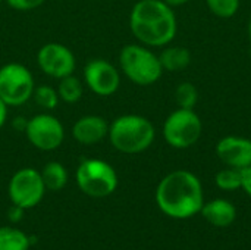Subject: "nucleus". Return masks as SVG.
<instances>
[{
	"instance_id": "6ab92c4d",
	"label": "nucleus",
	"mask_w": 251,
	"mask_h": 250,
	"mask_svg": "<svg viewBox=\"0 0 251 250\" xmlns=\"http://www.w3.org/2000/svg\"><path fill=\"white\" fill-rule=\"evenodd\" d=\"M215 183L221 190L225 192H234L241 189L243 184V177H241V169L238 168H232V167H226L224 169H221L216 177H215Z\"/></svg>"
},
{
	"instance_id": "412c9836",
	"label": "nucleus",
	"mask_w": 251,
	"mask_h": 250,
	"mask_svg": "<svg viewBox=\"0 0 251 250\" xmlns=\"http://www.w3.org/2000/svg\"><path fill=\"white\" fill-rule=\"evenodd\" d=\"M209 10L222 19H229L237 15L241 0H206Z\"/></svg>"
},
{
	"instance_id": "bb28decb",
	"label": "nucleus",
	"mask_w": 251,
	"mask_h": 250,
	"mask_svg": "<svg viewBox=\"0 0 251 250\" xmlns=\"http://www.w3.org/2000/svg\"><path fill=\"white\" fill-rule=\"evenodd\" d=\"M26 119L25 118H21V116H18V118H15V121H13V127L18 130V131H25V128H26Z\"/></svg>"
},
{
	"instance_id": "0eeeda50",
	"label": "nucleus",
	"mask_w": 251,
	"mask_h": 250,
	"mask_svg": "<svg viewBox=\"0 0 251 250\" xmlns=\"http://www.w3.org/2000/svg\"><path fill=\"white\" fill-rule=\"evenodd\" d=\"M34 88V77L26 66L13 62L0 68V99L7 106L26 103L32 97Z\"/></svg>"
},
{
	"instance_id": "423d86ee",
	"label": "nucleus",
	"mask_w": 251,
	"mask_h": 250,
	"mask_svg": "<svg viewBox=\"0 0 251 250\" xmlns=\"http://www.w3.org/2000/svg\"><path fill=\"white\" fill-rule=\"evenodd\" d=\"M203 133V122L194 109L178 108L163 122L162 134L165 141L174 149H188L194 146Z\"/></svg>"
},
{
	"instance_id": "f03ea898",
	"label": "nucleus",
	"mask_w": 251,
	"mask_h": 250,
	"mask_svg": "<svg viewBox=\"0 0 251 250\" xmlns=\"http://www.w3.org/2000/svg\"><path fill=\"white\" fill-rule=\"evenodd\" d=\"M134 37L147 47H165L172 43L178 31L174 7L163 0H138L129 15Z\"/></svg>"
},
{
	"instance_id": "b1692460",
	"label": "nucleus",
	"mask_w": 251,
	"mask_h": 250,
	"mask_svg": "<svg viewBox=\"0 0 251 250\" xmlns=\"http://www.w3.org/2000/svg\"><path fill=\"white\" fill-rule=\"evenodd\" d=\"M241 177H243L241 189L251 197V167L241 169Z\"/></svg>"
},
{
	"instance_id": "4be33fe9",
	"label": "nucleus",
	"mask_w": 251,
	"mask_h": 250,
	"mask_svg": "<svg viewBox=\"0 0 251 250\" xmlns=\"http://www.w3.org/2000/svg\"><path fill=\"white\" fill-rule=\"evenodd\" d=\"M32 97L35 100V103L46 111H53L57 103H59V94L57 90H54L50 85H38L34 88Z\"/></svg>"
},
{
	"instance_id": "ddd939ff",
	"label": "nucleus",
	"mask_w": 251,
	"mask_h": 250,
	"mask_svg": "<svg viewBox=\"0 0 251 250\" xmlns=\"http://www.w3.org/2000/svg\"><path fill=\"white\" fill-rule=\"evenodd\" d=\"M109 134V124L103 116L85 115L81 116L72 127L74 139L84 146L100 143Z\"/></svg>"
},
{
	"instance_id": "4468645a",
	"label": "nucleus",
	"mask_w": 251,
	"mask_h": 250,
	"mask_svg": "<svg viewBox=\"0 0 251 250\" xmlns=\"http://www.w3.org/2000/svg\"><path fill=\"white\" fill-rule=\"evenodd\" d=\"M200 212L204 220L215 227H228L237 218L235 206L225 199H215L204 203Z\"/></svg>"
},
{
	"instance_id": "f3484780",
	"label": "nucleus",
	"mask_w": 251,
	"mask_h": 250,
	"mask_svg": "<svg viewBox=\"0 0 251 250\" xmlns=\"http://www.w3.org/2000/svg\"><path fill=\"white\" fill-rule=\"evenodd\" d=\"M31 246L29 237L12 227H0V250H28Z\"/></svg>"
},
{
	"instance_id": "2eb2a0df",
	"label": "nucleus",
	"mask_w": 251,
	"mask_h": 250,
	"mask_svg": "<svg viewBox=\"0 0 251 250\" xmlns=\"http://www.w3.org/2000/svg\"><path fill=\"white\" fill-rule=\"evenodd\" d=\"M163 71L178 72L185 69L191 63V52L182 46H165L159 55Z\"/></svg>"
},
{
	"instance_id": "6e6552de",
	"label": "nucleus",
	"mask_w": 251,
	"mask_h": 250,
	"mask_svg": "<svg viewBox=\"0 0 251 250\" xmlns=\"http://www.w3.org/2000/svg\"><path fill=\"white\" fill-rule=\"evenodd\" d=\"M46 186L41 174L34 168H22L13 174L9 183V197L13 205L29 209L38 205L44 196Z\"/></svg>"
},
{
	"instance_id": "a878e982",
	"label": "nucleus",
	"mask_w": 251,
	"mask_h": 250,
	"mask_svg": "<svg viewBox=\"0 0 251 250\" xmlns=\"http://www.w3.org/2000/svg\"><path fill=\"white\" fill-rule=\"evenodd\" d=\"M6 118H7V105L0 99V128L4 125Z\"/></svg>"
},
{
	"instance_id": "9d476101",
	"label": "nucleus",
	"mask_w": 251,
	"mask_h": 250,
	"mask_svg": "<svg viewBox=\"0 0 251 250\" xmlns=\"http://www.w3.org/2000/svg\"><path fill=\"white\" fill-rule=\"evenodd\" d=\"M37 62L40 69L56 80L72 75L76 66V60L71 49L60 43H47L37 53Z\"/></svg>"
},
{
	"instance_id": "c85d7f7f",
	"label": "nucleus",
	"mask_w": 251,
	"mask_h": 250,
	"mask_svg": "<svg viewBox=\"0 0 251 250\" xmlns=\"http://www.w3.org/2000/svg\"><path fill=\"white\" fill-rule=\"evenodd\" d=\"M249 37H250V41H251V19H250V24H249Z\"/></svg>"
},
{
	"instance_id": "5701e85b",
	"label": "nucleus",
	"mask_w": 251,
	"mask_h": 250,
	"mask_svg": "<svg viewBox=\"0 0 251 250\" xmlns=\"http://www.w3.org/2000/svg\"><path fill=\"white\" fill-rule=\"evenodd\" d=\"M44 1L46 0H6V3L15 10H32Z\"/></svg>"
},
{
	"instance_id": "c756f323",
	"label": "nucleus",
	"mask_w": 251,
	"mask_h": 250,
	"mask_svg": "<svg viewBox=\"0 0 251 250\" xmlns=\"http://www.w3.org/2000/svg\"><path fill=\"white\" fill-rule=\"evenodd\" d=\"M0 3H1V0H0Z\"/></svg>"
},
{
	"instance_id": "a211bd4d",
	"label": "nucleus",
	"mask_w": 251,
	"mask_h": 250,
	"mask_svg": "<svg viewBox=\"0 0 251 250\" xmlns=\"http://www.w3.org/2000/svg\"><path fill=\"white\" fill-rule=\"evenodd\" d=\"M59 99H62L65 103H76L82 97V83L79 78L72 75H68L65 78H60L59 87H57Z\"/></svg>"
},
{
	"instance_id": "aec40b11",
	"label": "nucleus",
	"mask_w": 251,
	"mask_h": 250,
	"mask_svg": "<svg viewBox=\"0 0 251 250\" xmlns=\"http://www.w3.org/2000/svg\"><path fill=\"white\" fill-rule=\"evenodd\" d=\"M175 102L178 108L194 109L199 102V90L196 88L194 84L184 81L178 84V87L175 88Z\"/></svg>"
},
{
	"instance_id": "1a4fd4ad",
	"label": "nucleus",
	"mask_w": 251,
	"mask_h": 250,
	"mask_svg": "<svg viewBox=\"0 0 251 250\" xmlns=\"http://www.w3.org/2000/svg\"><path fill=\"white\" fill-rule=\"evenodd\" d=\"M25 134L28 141L44 152L57 149L65 139L62 122L50 113H38L28 119Z\"/></svg>"
},
{
	"instance_id": "7ed1b4c3",
	"label": "nucleus",
	"mask_w": 251,
	"mask_h": 250,
	"mask_svg": "<svg viewBox=\"0 0 251 250\" xmlns=\"http://www.w3.org/2000/svg\"><path fill=\"white\" fill-rule=\"evenodd\" d=\"M107 137L118 152L137 155L153 144L156 139V128L146 116L128 113L118 116L109 125Z\"/></svg>"
},
{
	"instance_id": "39448f33",
	"label": "nucleus",
	"mask_w": 251,
	"mask_h": 250,
	"mask_svg": "<svg viewBox=\"0 0 251 250\" xmlns=\"http://www.w3.org/2000/svg\"><path fill=\"white\" fill-rule=\"evenodd\" d=\"M76 184L90 197L110 196L118 187V175L113 167L101 159H84L76 168Z\"/></svg>"
},
{
	"instance_id": "393cba45",
	"label": "nucleus",
	"mask_w": 251,
	"mask_h": 250,
	"mask_svg": "<svg viewBox=\"0 0 251 250\" xmlns=\"http://www.w3.org/2000/svg\"><path fill=\"white\" fill-rule=\"evenodd\" d=\"M24 211H25V209H22V208L13 205V206L7 211V217H9L10 221L18 222V221H21V218H22V215H24Z\"/></svg>"
},
{
	"instance_id": "f257e3e1",
	"label": "nucleus",
	"mask_w": 251,
	"mask_h": 250,
	"mask_svg": "<svg viewBox=\"0 0 251 250\" xmlns=\"http://www.w3.org/2000/svg\"><path fill=\"white\" fill-rule=\"evenodd\" d=\"M156 203L159 209L171 218H190L199 214L204 205L201 183L190 171H172L159 183L156 189Z\"/></svg>"
},
{
	"instance_id": "f8f14e48",
	"label": "nucleus",
	"mask_w": 251,
	"mask_h": 250,
	"mask_svg": "<svg viewBox=\"0 0 251 250\" xmlns=\"http://www.w3.org/2000/svg\"><path fill=\"white\" fill-rule=\"evenodd\" d=\"M216 155L226 167L244 169L251 167V140L240 136L222 137L216 144Z\"/></svg>"
},
{
	"instance_id": "dca6fc26",
	"label": "nucleus",
	"mask_w": 251,
	"mask_h": 250,
	"mask_svg": "<svg viewBox=\"0 0 251 250\" xmlns=\"http://www.w3.org/2000/svg\"><path fill=\"white\" fill-rule=\"evenodd\" d=\"M40 174H41L43 183L46 186V190L59 192L68 183V171L59 162H49V164H46Z\"/></svg>"
},
{
	"instance_id": "9b49d317",
	"label": "nucleus",
	"mask_w": 251,
	"mask_h": 250,
	"mask_svg": "<svg viewBox=\"0 0 251 250\" xmlns=\"http://www.w3.org/2000/svg\"><path fill=\"white\" fill-rule=\"evenodd\" d=\"M84 80L97 96H112L121 85L119 71L104 59H91L84 68Z\"/></svg>"
},
{
	"instance_id": "20e7f679",
	"label": "nucleus",
	"mask_w": 251,
	"mask_h": 250,
	"mask_svg": "<svg viewBox=\"0 0 251 250\" xmlns=\"http://www.w3.org/2000/svg\"><path fill=\"white\" fill-rule=\"evenodd\" d=\"M119 66L137 85H151L162 78L163 68L159 56L144 44H126L119 53Z\"/></svg>"
},
{
	"instance_id": "cd10ccee",
	"label": "nucleus",
	"mask_w": 251,
	"mask_h": 250,
	"mask_svg": "<svg viewBox=\"0 0 251 250\" xmlns=\"http://www.w3.org/2000/svg\"><path fill=\"white\" fill-rule=\"evenodd\" d=\"M166 4H169L171 7H178V6H182L185 3H188L190 0H163Z\"/></svg>"
}]
</instances>
